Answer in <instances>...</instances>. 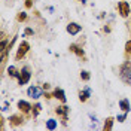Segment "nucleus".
Wrapping results in <instances>:
<instances>
[{
	"label": "nucleus",
	"instance_id": "nucleus-26",
	"mask_svg": "<svg viewBox=\"0 0 131 131\" xmlns=\"http://www.w3.org/2000/svg\"><path fill=\"white\" fill-rule=\"evenodd\" d=\"M42 88H43V91H48L49 88H51V85H49V83H43V85H42Z\"/></svg>",
	"mask_w": 131,
	"mask_h": 131
},
{
	"label": "nucleus",
	"instance_id": "nucleus-4",
	"mask_svg": "<svg viewBox=\"0 0 131 131\" xmlns=\"http://www.w3.org/2000/svg\"><path fill=\"white\" fill-rule=\"evenodd\" d=\"M30 78H31L30 67H24L23 70H19V74H18L16 79H18V83H19V85H25V83H28Z\"/></svg>",
	"mask_w": 131,
	"mask_h": 131
},
{
	"label": "nucleus",
	"instance_id": "nucleus-2",
	"mask_svg": "<svg viewBox=\"0 0 131 131\" xmlns=\"http://www.w3.org/2000/svg\"><path fill=\"white\" fill-rule=\"evenodd\" d=\"M28 51H30V43L27 40H23L18 45V49H16V54H15V60L16 61H21V60L27 55Z\"/></svg>",
	"mask_w": 131,
	"mask_h": 131
},
{
	"label": "nucleus",
	"instance_id": "nucleus-20",
	"mask_svg": "<svg viewBox=\"0 0 131 131\" xmlns=\"http://www.w3.org/2000/svg\"><path fill=\"white\" fill-rule=\"evenodd\" d=\"M125 52L131 55V40H128L127 43H125Z\"/></svg>",
	"mask_w": 131,
	"mask_h": 131
},
{
	"label": "nucleus",
	"instance_id": "nucleus-16",
	"mask_svg": "<svg viewBox=\"0 0 131 131\" xmlns=\"http://www.w3.org/2000/svg\"><path fill=\"white\" fill-rule=\"evenodd\" d=\"M8 74L10 76V78H18V74H19V72L16 70V67H14V66H10L8 69Z\"/></svg>",
	"mask_w": 131,
	"mask_h": 131
},
{
	"label": "nucleus",
	"instance_id": "nucleus-7",
	"mask_svg": "<svg viewBox=\"0 0 131 131\" xmlns=\"http://www.w3.org/2000/svg\"><path fill=\"white\" fill-rule=\"evenodd\" d=\"M69 51H70V52H73V54H76V55H78L79 58H82V61H86L85 52H83V49H82L79 45H76V43L70 45V46H69Z\"/></svg>",
	"mask_w": 131,
	"mask_h": 131
},
{
	"label": "nucleus",
	"instance_id": "nucleus-15",
	"mask_svg": "<svg viewBox=\"0 0 131 131\" xmlns=\"http://www.w3.org/2000/svg\"><path fill=\"white\" fill-rule=\"evenodd\" d=\"M90 97V90H85V91H81L79 92V100H81L82 103H85L86 100Z\"/></svg>",
	"mask_w": 131,
	"mask_h": 131
},
{
	"label": "nucleus",
	"instance_id": "nucleus-22",
	"mask_svg": "<svg viewBox=\"0 0 131 131\" xmlns=\"http://www.w3.org/2000/svg\"><path fill=\"white\" fill-rule=\"evenodd\" d=\"M24 5H25V8H27V9L33 8V0H25V2H24Z\"/></svg>",
	"mask_w": 131,
	"mask_h": 131
},
{
	"label": "nucleus",
	"instance_id": "nucleus-8",
	"mask_svg": "<svg viewBox=\"0 0 131 131\" xmlns=\"http://www.w3.org/2000/svg\"><path fill=\"white\" fill-rule=\"evenodd\" d=\"M8 121H9L10 127H19V125L24 124V116H21V115H12Z\"/></svg>",
	"mask_w": 131,
	"mask_h": 131
},
{
	"label": "nucleus",
	"instance_id": "nucleus-11",
	"mask_svg": "<svg viewBox=\"0 0 131 131\" xmlns=\"http://www.w3.org/2000/svg\"><path fill=\"white\" fill-rule=\"evenodd\" d=\"M54 98L60 100L61 103H66V92L61 90V88H55V90H54Z\"/></svg>",
	"mask_w": 131,
	"mask_h": 131
},
{
	"label": "nucleus",
	"instance_id": "nucleus-10",
	"mask_svg": "<svg viewBox=\"0 0 131 131\" xmlns=\"http://www.w3.org/2000/svg\"><path fill=\"white\" fill-rule=\"evenodd\" d=\"M43 88H37V86H30L28 88V91H27V94L30 95V97L33 98H37V97H40V95H43Z\"/></svg>",
	"mask_w": 131,
	"mask_h": 131
},
{
	"label": "nucleus",
	"instance_id": "nucleus-5",
	"mask_svg": "<svg viewBox=\"0 0 131 131\" xmlns=\"http://www.w3.org/2000/svg\"><path fill=\"white\" fill-rule=\"evenodd\" d=\"M118 12H119V15L122 16V18H128L130 14H131L130 3H128V2H125V0L119 2V3H118Z\"/></svg>",
	"mask_w": 131,
	"mask_h": 131
},
{
	"label": "nucleus",
	"instance_id": "nucleus-12",
	"mask_svg": "<svg viewBox=\"0 0 131 131\" xmlns=\"http://www.w3.org/2000/svg\"><path fill=\"white\" fill-rule=\"evenodd\" d=\"M113 122H115V118H113V116H109V118H106L104 125H103V131H110L112 128H113Z\"/></svg>",
	"mask_w": 131,
	"mask_h": 131
},
{
	"label": "nucleus",
	"instance_id": "nucleus-13",
	"mask_svg": "<svg viewBox=\"0 0 131 131\" xmlns=\"http://www.w3.org/2000/svg\"><path fill=\"white\" fill-rule=\"evenodd\" d=\"M119 107L122 109L124 113H128V112H130V101H128V100H121V101H119Z\"/></svg>",
	"mask_w": 131,
	"mask_h": 131
},
{
	"label": "nucleus",
	"instance_id": "nucleus-24",
	"mask_svg": "<svg viewBox=\"0 0 131 131\" xmlns=\"http://www.w3.org/2000/svg\"><path fill=\"white\" fill-rule=\"evenodd\" d=\"M125 118H127V113H124V115H121V116H118V121H119V122H124V121H125Z\"/></svg>",
	"mask_w": 131,
	"mask_h": 131
},
{
	"label": "nucleus",
	"instance_id": "nucleus-3",
	"mask_svg": "<svg viewBox=\"0 0 131 131\" xmlns=\"http://www.w3.org/2000/svg\"><path fill=\"white\" fill-rule=\"evenodd\" d=\"M69 107L66 106V103H63L61 106L55 107V113L61 118V124H63V127H66L67 125V115H69Z\"/></svg>",
	"mask_w": 131,
	"mask_h": 131
},
{
	"label": "nucleus",
	"instance_id": "nucleus-27",
	"mask_svg": "<svg viewBox=\"0 0 131 131\" xmlns=\"http://www.w3.org/2000/svg\"><path fill=\"white\" fill-rule=\"evenodd\" d=\"M82 2H83V0H82Z\"/></svg>",
	"mask_w": 131,
	"mask_h": 131
},
{
	"label": "nucleus",
	"instance_id": "nucleus-1",
	"mask_svg": "<svg viewBox=\"0 0 131 131\" xmlns=\"http://www.w3.org/2000/svg\"><path fill=\"white\" fill-rule=\"evenodd\" d=\"M119 76L125 83L131 85V61H125L119 69Z\"/></svg>",
	"mask_w": 131,
	"mask_h": 131
},
{
	"label": "nucleus",
	"instance_id": "nucleus-25",
	"mask_svg": "<svg viewBox=\"0 0 131 131\" xmlns=\"http://www.w3.org/2000/svg\"><path fill=\"white\" fill-rule=\"evenodd\" d=\"M5 121H6L5 118H0V128H2V130L5 128Z\"/></svg>",
	"mask_w": 131,
	"mask_h": 131
},
{
	"label": "nucleus",
	"instance_id": "nucleus-19",
	"mask_svg": "<svg viewBox=\"0 0 131 131\" xmlns=\"http://www.w3.org/2000/svg\"><path fill=\"white\" fill-rule=\"evenodd\" d=\"M90 72H86V70H82L81 72V79L82 81H90Z\"/></svg>",
	"mask_w": 131,
	"mask_h": 131
},
{
	"label": "nucleus",
	"instance_id": "nucleus-17",
	"mask_svg": "<svg viewBox=\"0 0 131 131\" xmlns=\"http://www.w3.org/2000/svg\"><path fill=\"white\" fill-rule=\"evenodd\" d=\"M27 21V14L25 12H18L16 14V23H24Z\"/></svg>",
	"mask_w": 131,
	"mask_h": 131
},
{
	"label": "nucleus",
	"instance_id": "nucleus-14",
	"mask_svg": "<svg viewBox=\"0 0 131 131\" xmlns=\"http://www.w3.org/2000/svg\"><path fill=\"white\" fill-rule=\"evenodd\" d=\"M40 110H42V106L39 104V103L33 104V109H31V116H33V118H37V115L40 113Z\"/></svg>",
	"mask_w": 131,
	"mask_h": 131
},
{
	"label": "nucleus",
	"instance_id": "nucleus-9",
	"mask_svg": "<svg viewBox=\"0 0 131 131\" xmlns=\"http://www.w3.org/2000/svg\"><path fill=\"white\" fill-rule=\"evenodd\" d=\"M82 27L78 23H69V25H67V33L69 34H72V36H76L78 33H81Z\"/></svg>",
	"mask_w": 131,
	"mask_h": 131
},
{
	"label": "nucleus",
	"instance_id": "nucleus-6",
	"mask_svg": "<svg viewBox=\"0 0 131 131\" xmlns=\"http://www.w3.org/2000/svg\"><path fill=\"white\" fill-rule=\"evenodd\" d=\"M16 107H18V110L21 112V113L24 115V116H30L31 115V109L33 106L28 103V101H24V100H19L18 101V104H16Z\"/></svg>",
	"mask_w": 131,
	"mask_h": 131
},
{
	"label": "nucleus",
	"instance_id": "nucleus-21",
	"mask_svg": "<svg viewBox=\"0 0 131 131\" xmlns=\"http://www.w3.org/2000/svg\"><path fill=\"white\" fill-rule=\"evenodd\" d=\"M42 97H45V98H46V100H51V98H54V92H52V94H51V92H46V91H45V92H43V95H42Z\"/></svg>",
	"mask_w": 131,
	"mask_h": 131
},
{
	"label": "nucleus",
	"instance_id": "nucleus-23",
	"mask_svg": "<svg viewBox=\"0 0 131 131\" xmlns=\"http://www.w3.org/2000/svg\"><path fill=\"white\" fill-rule=\"evenodd\" d=\"M24 34H27V36H33V34H34V31H33L31 28H25V30H24Z\"/></svg>",
	"mask_w": 131,
	"mask_h": 131
},
{
	"label": "nucleus",
	"instance_id": "nucleus-18",
	"mask_svg": "<svg viewBox=\"0 0 131 131\" xmlns=\"http://www.w3.org/2000/svg\"><path fill=\"white\" fill-rule=\"evenodd\" d=\"M46 128L48 130H55L57 128V121L55 119H48L46 121Z\"/></svg>",
	"mask_w": 131,
	"mask_h": 131
}]
</instances>
